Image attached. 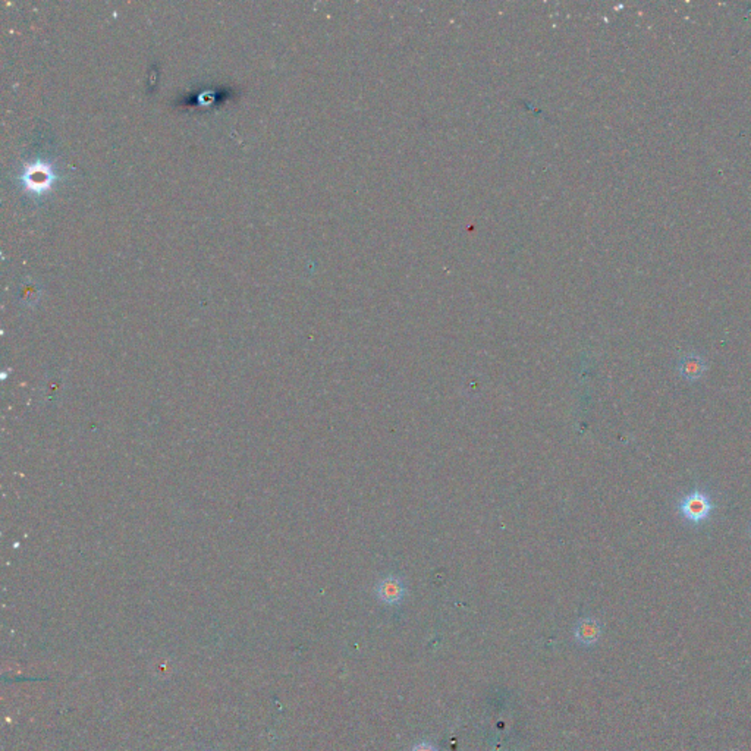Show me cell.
Returning <instances> with one entry per match:
<instances>
[{
	"instance_id": "3",
	"label": "cell",
	"mask_w": 751,
	"mask_h": 751,
	"mask_svg": "<svg viewBox=\"0 0 751 751\" xmlns=\"http://www.w3.org/2000/svg\"><path fill=\"white\" fill-rule=\"evenodd\" d=\"M404 593H405L404 583L394 575L383 578L377 586L379 599L387 604H395L401 602L404 597Z\"/></svg>"
},
{
	"instance_id": "5",
	"label": "cell",
	"mask_w": 751,
	"mask_h": 751,
	"mask_svg": "<svg viewBox=\"0 0 751 751\" xmlns=\"http://www.w3.org/2000/svg\"><path fill=\"white\" fill-rule=\"evenodd\" d=\"M411 751H436V748L430 742H420Z\"/></svg>"
},
{
	"instance_id": "1",
	"label": "cell",
	"mask_w": 751,
	"mask_h": 751,
	"mask_svg": "<svg viewBox=\"0 0 751 751\" xmlns=\"http://www.w3.org/2000/svg\"><path fill=\"white\" fill-rule=\"evenodd\" d=\"M713 508L715 503L712 502L710 496L700 489H694L678 503V511H680L686 521L691 524H701L709 520L713 513Z\"/></svg>"
},
{
	"instance_id": "6",
	"label": "cell",
	"mask_w": 751,
	"mask_h": 751,
	"mask_svg": "<svg viewBox=\"0 0 751 751\" xmlns=\"http://www.w3.org/2000/svg\"><path fill=\"white\" fill-rule=\"evenodd\" d=\"M750 537H751V527H750Z\"/></svg>"
},
{
	"instance_id": "4",
	"label": "cell",
	"mask_w": 751,
	"mask_h": 751,
	"mask_svg": "<svg viewBox=\"0 0 751 751\" xmlns=\"http://www.w3.org/2000/svg\"><path fill=\"white\" fill-rule=\"evenodd\" d=\"M602 636V625L597 619L584 618L575 626V639L584 646H593Z\"/></svg>"
},
{
	"instance_id": "2",
	"label": "cell",
	"mask_w": 751,
	"mask_h": 751,
	"mask_svg": "<svg viewBox=\"0 0 751 751\" xmlns=\"http://www.w3.org/2000/svg\"><path fill=\"white\" fill-rule=\"evenodd\" d=\"M706 370H708L706 359L694 352L684 355L680 359V362H678V372H680L681 377H684L688 382H695L701 379Z\"/></svg>"
}]
</instances>
